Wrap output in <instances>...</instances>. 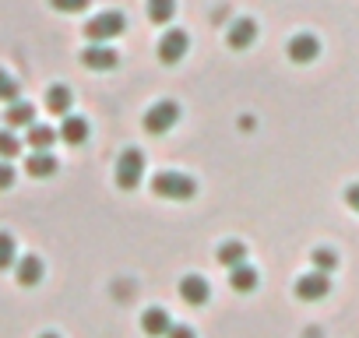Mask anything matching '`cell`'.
I'll return each instance as SVG.
<instances>
[{
	"label": "cell",
	"instance_id": "3",
	"mask_svg": "<svg viewBox=\"0 0 359 338\" xmlns=\"http://www.w3.org/2000/svg\"><path fill=\"white\" fill-rule=\"evenodd\" d=\"M123 29H127V18L120 11H102L85 25V39L88 43H109V39L123 36Z\"/></svg>",
	"mask_w": 359,
	"mask_h": 338
},
{
	"label": "cell",
	"instance_id": "5",
	"mask_svg": "<svg viewBox=\"0 0 359 338\" xmlns=\"http://www.w3.org/2000/svg\"><path fill=\"white\" fill-rule=\"evenodd\" d=\"M292 292H296V299H303V303H320V299L331 292V275H324V271H306V275L296 278Z\"/></svg>",
	"mask_w": 359,
	"mask_h": 338
},
{
	"label": "cell",
	"instance_id": "2",
	"mask_svg": "<svg viewBox=\"0 0 359 338\" xmlns=\"http://www.w3.org/2000/svg\"><path fill=\"white\" fill-rule=\"evenodd\" d=\"M144 180V151L141 148H123L116 158V187L120 191H137Z\"/></svg>",
	"mask_w": 359,
	"mask_h": 338
},
{
	"label": "cell",
	"instance_id": "27",
	"mask_svg": "<svg viewBox=\"0 0 359 338\" xmlns=\"http://www.w3.org/2000/svg\"><path fill=\"white\" fill-rule=\"evenodd\" d=\"M165 338H198V331H194L191 324H172Z\"/></svg>",
	"mask_w": 359,
	"mask_h": 338
},
{
	"label": "cell",
	"instance_id": "9",
	"mask_svg": "<svg viewBox=\"0 0 359 338\" xmlns=\"http://www.w3.org/2000/svg\"><path fill=\"white\" fill-rule=\"evenodd\" d=\"M43 275H46V264H43L39 254H22V257L15 261V278H18V285L32 289V285L43 282Z\"/></svg>",
	"mask_w": 359,
	"mask_h": 338
},
{
	"label": "cell",
	"instance_id": "12",
	"mask_svg": "<svg viewBox=\"0 0 359 338\" xmlns=\"http://www.w3.org/2000/svg\"><path fill=\"white\" fill-rule=\"evenodd\" d=\"M169 327H172L169 310H162V306H148V310L141 313V331H144L148 338H165Z\"/></svg>",
	"mask_w": 359,
	"mask_h": 338
},
{
	"label": "cell",
	"instance_id": "1",
	"mask_svg": "<svg viewBox=\"0 0 359 338\" xmlns=\"http://www.w3.org/2000/svg\"><path fill=\"white\" fill-rule=\"evenodd\" d=\"M151 194L165 201H191L198 194V180L187 173H176V169H162L151 177Z\"/></svg>",
	"mask_w": 359,
	"mask_h": 338
},
{
	"label": "cell",
	"instance_id": "14",
	"mask_svg": "<svg viewBox=\"0 0 359 338\" xmlns=\"http://www.w3.org/2000/svg\"><path fill=\"white\" fill-rule=\"evenodd\" d=\"M25 173H29L32 180H46V177H53V173H57V158H53V151H32V155L25 158Z\"/></svg>",
	"mask_w": 359,
	"mask_h": 338
},
{
	"label": "cell",
	"instance_id": "11",
	"mask_svg": "<svg viewBox=\"0 0 359 338\" xmlns=\"http://www.w3.org/2000/svg\"><path fill=\"white\" fill-rule=\"evenodd\" d=\"M226 43H229V50H247V46H254V43H257V22H254V18L233 22L229 32H226Z\"/></svg>",
	"mask_w": 359,
	"mask_h": 338
},
{
	"label": "cell",
	"instance_id": "25",
	"mask_svg": "<svg viewBox=\"0 0 359 338\" xmlns=\"http://www.w3.org/2000/svg\"><path fill=\"white\" fill-rule=\"evenodd\" d=\"M92 0H50V8L60 11V15H81Z\"/></svg>",
	"mask_w": 359,
	"mask_h": 338
},
{
	"label": "cell",
	"instance_id": "24",
	"mask_svg": "<svg viewBox=\"0 0 359 338\" xmlns=\"http://www.w3.org/2000/svg\"><path fill=\"white\" fill-rule=\"evenodd\" d=\"M15 155H22V141L15 137V130L8 127V130H0V158H15Z\"/></svg>",
	"mask_w": 359,
	"mask_h": 338
},
{
	"label": "cell",
	"instance_id": "21",
	"mask_svg": "<svg viewBox=\"0 0 359 338\" xmlns=\"http://www.w3.org/2000/svg\"><path fill=\"white\" fill-rule=\"evenodd\" d=\"M15 261H18V243H15V236H11V233H0V271L15 268Z\"/></svg>",
	"mask_w": 359,
	"mask_h": 338
},
{
	"label": "cell",
	"instance_id": "19",
	"mask_svg": "<svg viewBox=\"0 0 359 338\" xmlns=\"http://www.w3.org/2000/svg\"><path fill=\"white\" fill-rule=\"evenodd\" d=\"M57 137H60V134H57L53 127H46V123H32V127H29V137H25V141L32 144V151H50Z\"/></svg>",
	"mask_w": 359,
	"mask_h": 338
},
{
	"label": "cell",
	"instance_id": "22",
	"mask_svg": "<svg viewBox=\"0 0 359 338\" xmlns=\"http://www.w3.org/2000/svg\"><path fill=\"white\" fill-rule=\"evenodd\" d=\"M310 261H313V271H324V275H331V271L338 268V254H334L331 247H317V250L310 254Z\"/></svg>",
	"mask_w": 359,
	"mask_h": 338
},
{
	"label": "cell",
	"instance_id": "4",
	"mask_svg": "<svg viewBox=\"0 0 359 338\" xmlns=\"http://www.w3.org/2000/svg\"><path fill=\"white\" fill-rule=\"evenodd\" d=\"M176 123H180V106H176L172 99H162V102H155V106L144 113V134H151V137L169 134Z\"/></svg>",
	"mask_w": 359,
	"mask_h": 338
},
{
	"label": "cell",
	"instance_id": "20",
	"mask_svg": "<svg viewBox=\"0 0 359 338\" xmlns=\"http://www.w3.org/2000/svg\"><path fill=\"white\" fill-rule=\"evenodd\" d=\"M176 18V0H148V22L151 25H169Z\"/></svg>",
	"mask_w": 359,
	"mask_h": 338
},
{
	"label": "cell",
	"instance_id": "23",
	"mask_svg": "<svg viewBox=\"0 0 359 338\" xmlns=\"http://www.w3.org/2000/svg\"><path fill=\"white\" fill-rule=\"evenodd\" d=\"M18 95H22V85H18L4 67H0V102H8V106H11V102H18Z\"/></svg>",
	"mask_w": 359,
	"mask_h": 338
},
{
	"label": "cell",
	"instance_id": "6",
	"mask_svg": "<svg viewBox=\"0 0 359 338\" xmlns=\"http://www.w3.org/2000/svg\"><path fill=\"white\" fill-rule=\"evenodd\" d=\"M158 60L162 64H180V60H184L187 57V50H191V36L184 32V29H169V32H162V39H158Z\"/></svg>",
	"mask_w": 359,
	"mask_h": 338
},
{
	"label": "cell",
	"instance_id": "8",
	"mask_svg": "<svg viewBox=\"0 0 359 338\" xmlns=\"http://www.w3.org/2000/svg\"><path fill=\"white\" fill-rule=\"evenodd\" d=\"M81 64H85L88 71H113V67L120 64V53H116L113 46H106V43H88V46L81 50Z\"/></svg>",
	"mask_w": 359,
	"mask_h": 338
},
{
	"label": "cell",
	"instance_id": "7",
	"mask_svg": "<svg viewBox=\"0 0 359 338\" xmlns=\"http://www.w3.org/2000/svg\"><path fill=\"white\" fill-rule=\"evenodd\" d=\"M285 53L292 64H313L320 57V39L313 32H296L289 43H285Z\"/></svg>",
	"mask_w": 359,
	"mask_h": 338
},
{
	"label": "cell",
	"instance_id": "16",
	"mask_svg": "<svg viewBox=\"0 0 359 338\" xmlns=\"http://www.w3.org/2000/svg\"><path fill=\"white\" fill-rule=\"evenodd\" d=\"M257 282H261V275H257V268L254 264H236V268H229V285L236 289V292H254L257 289Z\"/></svg>",
	"mask_w": 359,
	"mask_h": 338
},
{
	"label": "cell",
	"instance_id": "26",
	"mask_svg": "<svg viewBox=\"0 0 359 338\" xmlns=\"http://www.w3.org/2000/svg\"><path fill=\"white\" fill-rule=\"evenodd\" d=\"M15 180H18V173H15V165L4 158L0 162V191H11L15 187Z\"/></svg>",
	"mask_w": 359,
	"mask_h": 338
},
{
	"label": "cell",
	"instance_id": "28",
	"mask_svg": "<svg viewBox=\"0 0 359 338\" xmlns=\"http://www.w3.org/2000/svg\"><path fill=\"white\" fill-rule=\"evenodd\" d=\"M345 205L359 215V184H348V187H345Z\"/></svg>",
	"mask_w": 359,
	"mask_h": 338
},
{
	"label": "cell",
	"instance_id": "18",
	"mask_svg": "<svg viewBox=\"0 0 359 338\" xmlns=\"http://www.w3.org/2000/svg\"><path fill=\"white\" fill-rule=\"evenodd\" d=\"M4 120H8L11 130H15V127H25V130H29V127L36 123V109H32L29 102H11L8 113H4Z\"/></svg>",
	"mask_w": 359,
	"mask_h": 338
},
{
	"label": "cell",
	"instance_id": "10",
	"mask_svg": "<svg viewBox=\"0 0 359 338\" xmlns=\"http://www.w3.org/2000/svg\"><path fill=\"white\" fill-rule=\"evenodd\" d=\"M180 299L191 303V306H205L212 299V285L201 275H187L184 282H180Z\"/></svg>",
	"mask_w": 359,
	"mask_h": 338
},
{
	"label": "cell",
	"instance_id": "29",
	"mask_svg": "<svg viewBox=\"0 0 359 338\" xmlns=\"http://www.w3.org/2000/svg\"><path fill=\"white\" fill-rule=\"evenodd\" d=\"M39 338H60V334H57V331H43Z\"/></svg>",
	"mask_w": 359,
	"mask_h": 338
},
{
	"label": "cell",
	"instance_id": "17",
	"mask_svg": "<svg viewBox=\"0 0 359 338\" xmlns=\"http://www.w3.org/2000/svg\"><path fill=\"white\" fill-rule=\"evenodd\" d=\"M215 257H219V264H222V268H236V264H243V261H247V247H243L240 240H226V243H219Z\"/></svg>",
	"mask_w": 359,
	"mask_h": 338
},
{
	"label": "cell",
	"instance_id": "15",
	"mask_svg": "<svg viewBox=\"0 0 359 338\" xmlns=\"http://www.w3.org/2000/svg\"><path fill=\"white\" fill-rule=\"evenodd\" d=\"M71 106H74V92H71L67 85H50V88H46V109H50V113L67 116Z\"/></svg>",
	"mask_w": 359,
	"mask_h": 338
},
{
	"label": "cell",
	"instance_id": "13",
	"mask_svg": "<svg viewBox=\"0 0 359 338\" xmlns=\"http://www.w3.org/2000/svg\"><path fill=\"white\" fill-rule=\"evenodd\" d=\"M57 134H60L67 144H85V141H88V134H92V123H88L85 116H78V113H67Z\"/></svg>",
	"mask_w": 359,
	"mask_h": 338
}]
</instances>
